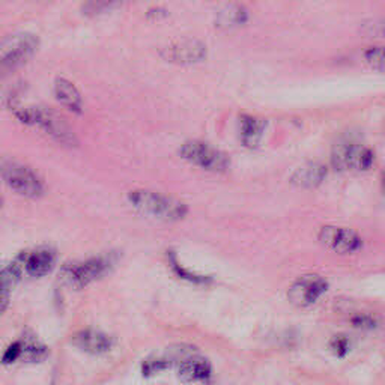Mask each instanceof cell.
Returning a JSON list of instances; mask_svg holds the SVG:
<instances>
[{"label": "cell", "instance_id": "cell-1", "mask_svg": "<svg viewBox=\"0 0 385 385\" xmlns=\"http://www.w3.org/2000/svg\"><path fill=\"white\" fill-rule=\"evenodd\" d=\"M128 202L142 216L167 223L182 220L188 212V208L184 202L151 190L130 191Z\"/></svg>", "mask_w": 385, "mask_h": 385}, {"label": "cell", "instance_id": "cell-2", "mask_svg": "<svg viewBox=\"0 0 385 385\" xmlns=\"http://www.w3.org/2000/svg\"><path fill=\"white\" fill-rule=\"evenodd\" d=\"M15 116L26 125L37 127L50 136L53 140H56L60 145L65 146H76L77 139L74 132L71 131L68 123L60 118V116L46 109V107L32 105V107H20L15 110Z\"/></svg>", "mask_w": 385, "mask_h": 385}, {"label": "cell", "instance_id": "cell-3", "mask_svg": "<svg viewBox=\"0 0 385 385\" xmlns=\"http://www.w3.org/2000/svg\"><path fill=\"white\" fill-rule=\"evenodd\" d=\"M118 262V256L114 253L100 255L89 257L86 261L67 264L60 271V279L65 284L74 289H83L87 284L100 280Z\"/></svg>", "mask_w": 385, "mask_h": 385}, {"label": "cell", "instance_id": "cell-4", "mask_svg": "<svg viewBox=\"0 0 385 385\" xmlns=\"http://www.w3.org/2000/svg\"><path fill=\"white\" fill-rule=\"evenodd\" d=\"M2 178L5 184L23 198L37 199L44 193L41 178L33 170L12 160H3Z\"/></svg>", "mask_w": 385, "mask_h": 385}, {"label": "cell", "instance_id": "cell-5", "mask_svg": "<svg viewBox=\"0 0 385 385\" xmlns=\"http://www.w3.org/2000/svg\"><path fill=\"white\" fill-rule=\"evenodd\" d=\"M179 154L190 164L208 170V172L223 173L230 167V160L225 152L200 140L185 142L179 149Z\"/></svg>", "mask_w": 385, "mask_h": 385}, {"label": "cell", "instance_id": "cell-6", "mask_svg": "<svg viewBox=\"0 0 385 385\" xmlns=\"http://www.w3.org/2000/svg\"><path fill=\"white\" fill-rule=\"evenodd\" d=\"M38 38L32 33H15L2 42L0 64L3 71H12L28 62L38 49Z\"/></svg>", "mask_w": 385, "mask_h": 385}, {"label": "cell", "instance_id": "cell-7", "mask_svg": "<svg viewBox=\"0 0 385 385\" xmlns=\"http://www.w3.org/2000/svg\"><path fill=\"white\" fill-rule=\"evenodd\" d=\"M331 164L336 170H367L373 164V152L369 148L357 145V143H339L333 149Z\"/></svg>", "mask_w": 385, "mask_h": 385}, {"label": "cell", "instance_id": "cell-8", "mask_svg": "<svg viewBox=\"0 0 385 385\" xmlns=\"http://www.w3.org/2000/svg\"><path fill=\"white\" fill-rule=\"evenodd\" d=\"M14 261L20 266L23 277L26 275L31 277V279H41L55 268L56 252L50 247H38L22 252Z\"/></svg>", "mask_w": 385, "mask_h": 385}, {"label": "cell", "instance_id": "cell-9", "mask_svg": "<svg viewBox=\"0 0 385 385\" xmlns=\"http://www.w3.org/2000/svg\"><path fill=\"white\" fill-rule=\"evenodd\" d=\"M328 289V283L319 275H302L288 292L289 301L297 307H309L315 304Z\"/></svg>", "mask_w": 385, "mask_h": 385}, {"label": "cell", "instance_id": "cell-10", "mask_svg": "<svg viewBox=\"0 0 385 385\" xmlns=\"http://www.w3.org/2000/svg\"><path fill=\"white\" fill-rule=\"evenodd\" d=\"M319 241L328 248L342 255L357 252L361 246V239L354 230L336 226L322 228L319 234Z\"/></svg>", "mask_w": 385, "mask_h": 385}, {"label": "cell", "instance_id": "cell-11", "mask_svg": "<svg viewBox=\"0 0 385 385\" xmlns=\"http://www.w3.org/2000/svg\"><path fill=\"white\" fill-rule=\"evenodd\" d=\"M164 58L175 64L190 65L207 58V47L199 41H179L164 50Z\"/></svg>", "mask_w": 385, "mask_h": 385}, {"label": "cell", "instance_id": "cell-12", "mask_svg": "<svg viewBox=\"0 0 385 385\" xmlns=\"http://www.w3.org/2000/svg\"><path fill=\"white\" fill-rule=\"evenodd\" d=\"M73 343L86 354L103 355L113 348V339L109 334L101 333V331L83 330L74 334Z\"/></svg>", "mask_w": 385, "mask_h": 385}, {"label": "cell", "instance_id": "cell-13", "mask_svg": "<svg viewBox=\"0 0 385 385\" xmlns=\"http://www.w3.org/2000/svg\"><path fill=\"white\" fill-rule=\"evenodd\" d=\"M178 375L184 382H208L212 376V367L202 357H187L179 364Z\"/></svg>", "mask_w": 385, "mask_h": 385}, {"label": "cell", "instance_id": "cell-14", "mask_svg": "<svg viewBox=\"0 0 385 385\" xmlns=\"http://www.w3.org/2000/svg\"><path fill=\"white\" fill-rule=\"evenodd\" d=\"M55 96L56 100L73 113H82L83 112V100L80 95L78 89L69 82V80L59 77L55 82Z\"/></svg>", "mask_w": 385, "mask_h": 385}, {"label": "cell", "instance_id": "cell-15", "mask_svg": "<svg viewBox=\"0 0 385 385\" xmlns=\"http://www.w3.org/2000/svg\"><path fill=\"white\" fill-rule=\"evenodd\" d=\"M327 167L319 163H307L298 167L291 176V182L300 188H315L324 182Z\"/></svg>", "mask_w": 385, "mask_h": 385}, {"label": "cell", "instance_id": "cell-16", "mask_svg": "<svg viewBox=\"0 0 385 385\" xmlns=\"http://www.w3.org/2000/svg\"><path fill=\"white\" fill-rule=\"evenodd\" d=\"M266 122L264 119L255 118V116L243 114L239 118V134L241 142L248 148H256L259 142L262 140Z\"/></svg>", "mask_w": 385, "mask_h": 385}, {"label": "cell", "instance_id": "cell-17", "mask_svg": "<svg viewBox=\"0 0 385 385\" xmlns=\"http://www.w3.org/2000/svg\"><path fill=\"white\" fill-rule=\"evenodd\" d=\"M169 264H170V268H172V271L175 273V275L179 277L181 280L190 282V283H194V284H208L212 280L211 277H208V275L196 274L190 270H187V268H184L181 264H179V261L176 259L173 252L169 253Z\"/></svg>", "mask_w": 385, "mask_h": 385}, {"label": "cell", "instance_id": "cell-18", "mask_svg": "<svg viewBox=\"0 0 385 385\" xmlns=\"http://www.w3.org/2000/svg\"><path fill=\"white\" fill-rule=\"evenodd\" d=\"M127 0H86L82 8V12L86 17L101 15L107 11H112L114 8L123 5Z\"/></svg>", "mask_w": 385, "mask_h": 385}, {"label": "cell", "instance_id": "cell-19", "mask_svg": "<svg viewBox=\"0 0 385 385\" xmlns=\"http://www.w3.org/2000/svg\"><path fill=\"white\" fill-rule=\"evenodd\" d=\"M22 345H23V351H22L20 360L23 361L37 363L47 357V348L38 343L37 340H24V342H22Z\"/></svg>", "mask_w": 385, "mask_h": 385}, {"label": "cell", "instance_id": "cell-20", "mask_svg": "<svg viewBox=\"0 0 385 385\" xmlns=\"http://www.w3.org/2000/svg\"><path fill=\"white\" fill-rule=\"evenodd\" d=\"M366 62L376 71L385 73V47H370L364 53Z\"/></svg>", "mask_w": 385, "mask_h": 385}, {"label": "cell", "instance_id": "cell-21", "mask_svg": "<svg viewBox=\"0 0 385 385\" xmlns=\"http://www.w3.org/2000/svg\"><path fill=\"white\" fill-rule=\"evenodd\" d=\"M172 363V360L167 357H160V358H154V360H146L143 363V375H154L158 373L161 370H166L167 367Z\"/></svg>", "mask_w": 385, "mask_h": 385}, {"label": "cell", "instance_id": "cell-22", "mask_svg": "<svg viewBox=\"0 0 385 385\" xmlns=\"http://www.w3.org/2000/svg\"><path fill=\"white\" fill-rule=\"evenodd\" d=\"M330 349L336 357L343 358L349 352V349H351V343H349V339L346 336L339 334L331 339Z\"/></svg>", "mask_w": 385, "mask_h": 385}, {"label": "cell", "instance_id": "cell-23", "mask_svg": "<svg viewBox=\"0 0 385 385\" xmlns=\"http://www.w3.org/2000/svg\"><path fill=\"white\" fill-rule=\"evenodd\" d=\"M220 20L225 22V26L243 24L247 20V12L244 11L243 6H237L234 10H230V12H226V15L223 14L220 17Z\"/></svg>", "mask_w": 385, "mask_h": 385}, {"label": "cell", "instance_id": "cell-24", "mask_svg": "<svg viewBox=\"0 0 385 385\" xmlns=\"http://www.w3.org/2000/svg\"><path fill=\"white\" fill-rule=\"evenodd\" d=\"M22 351H23L22 342L12 343L10 348L6 349L5 354H3V364H11V363H14L17 360H20V358H22Z\"/></svg>", "mask_w": 385, "mask_h": 385}, {"label": "cell", "instance_id": "cell-25", "mask_svg": "<svg viewBox=\"0 0 385 385\" xmlns=\"http://www.w3.org/2000/svg\"><path fill=\"white\" fill-rule=\"evenodd\" d=\"M367 33L373 35V37H385V19H376L367 22L366 24Z\"/></svg>", "mask_w": 385, "mask_h": 385}, {"label": "cell", "instance_id": "cell-26", "mask_svg": "<svg viewBox=\"0 0 385 385\" xmlns=\"http://www.w3.org/2000/svg\"><path fill=\"white\" fill-rule=\"evenodd\" d=\"M352 324L357 328H361V330H367V328H373L376 325V322L370 318V316H366V315H360V316H355L352 319Z\"/></svg>", "mask_w": 385, "mask_h": 385}, {"label": "cell", "instance_id": "cell-27", "mask_svg": "<svg viewBox=\"0 0 385 385\" xmlns=\"http://www.w3.org/2000/svg\"><path fill=\"white\" fill-rule=\"evenodd\" d=\"M384 188H385V176H384Z\"/></svg>", "mask_w": 385, "mask_h": 385}]
</instances>
